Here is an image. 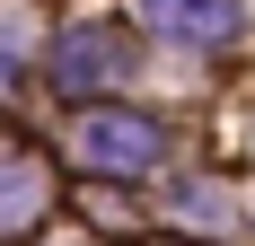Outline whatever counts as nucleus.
<instances>
[{
	"instance_id": "nucleus-1",
	"label": "nucleus",
	"mask_w": 255,
	"mask_h": 246,
	"mask_svg": "<svg viewBox=\"0 0 255 246\" xmlns=\"http://www.w3.org/2000/svg\"><path fill=\"white\" fill-rule=\"evenodd\" d=\"M71 149H79V167L141 176V167H158V123H150V115H88Z\"/></svg>"
},
{
	"instance_id": "nucleus-2",
	"label": "nucleus",
	"mask_w": 255,
	"mask_h": 246,
	"mask_svg": "<svg viewBox=\"0 0 255 246\" xmlns=\"http://www.w3.org/2000/svg\"><path fill=\"white\" fill-rule=\"evenodd\" d=\"M132 71L124 35H106V26H71L62 44H53V79L62 88H115V79Z\"/></svg>"
},
{
	"instance_id": "nucleus-3",
	"label": "nucleus",
	"mask_w": 255,
	"mask_h": 246,
	"mask_svg": "<svg viewBox=\"0 0 255 246\" xmlns=\"http://www.w3.org/2000/svg\"><path fill=\"white\" fill-rule=\"evenodd\" d=\"M141 18L176 44H220V35H238V0H141Z\"/></svg>"
},
{
	"instance_id": "nucleus-4",
	"label": "nucleus",
	"mask_w": 255,
	"mask_h": 246,
	"mask_svg": "<svg viewBox=\"0 0 255 246\" xmlns=\"http://www.w3.org/2000/svg\"><path fill=\"white\" fill-rule=\"evenodd\" d=\"M44 211V176H26V158H9V229H26Z\"/></svg>"
}]
</instances>
